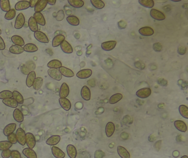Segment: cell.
Listing matches in <instances>:
<instances>
[{"mask_svg":"<svg viewBox=\"0 0 188 158\" xmlns=\"http://www.w3.org/2000/svg\"><path fill=\"white\" fill-rule=\"evenodd\" d=\"M16 137L18 143L24 146L26 144V132L22 128H18L16 132Z\"/></svg>","mask_w":188,"mask_h":158,"instance_id":"obj_1","label":"cell"},{"mask_svg":"<svg viewBox=\"0 0 188 158\" xmlns=\"http://www.w3.org/2000/svg\"><path fill=\"white\" fill-rule=\"evenodd\" d=\"M26 144L30 149H33L36 145V140L34 135L28 132L26 135Z\"/></svg>","mask_w":188,"mask_h":158,"instance_id":"obj_2","label":"cell"},{"mask_svg":"<svg viewBox=\"0 0 188 158\" xmlns=\"http://www.w3.org/2000/svg\"><path fill=\"white\" fill-rule=\"evenodd\" d=\"M150 15L154 19L159 21L165 20V15H164V13L156 9H152L151 10Z\"/></svg>","mask_w":188,"mask_h":158,"instance_id":"obj_3","label":"cell"},{"mask_svg":"<svg viewBox=\"0 0 188 158\" xmlns=\"http://www.w3.org/2000/svg\"><path fill=\"white\" fill-rule=\"evenodd\" d=\"M151 94V89L149 87H145L139 89L136 93V95L140 98H146Z\"/></svg>","mask_w":188,"mask_h":158,"instance_id":"obj_4","label":"cell"},{"mask_svg":"<svg viewBox=\"0 0 188 158\" xmlns=\"http://www.w3.org/2000/svg\"><path fill=\"white\" fill-rule=\"evenodd\" d=\"M34 36L35 39L41 43H49V40L48 39L46 34L43 32L40 31L35 32Z\"/></svg>","mask_w":188,"mask_h":158,"instance_id":"obj_5","label":"cell"},{"mask_svg":"<svg viewBox=\"0 0 188 158\" xmlns=\"http://www.w3.org/2000/svg\"><path fill=\"white\" fill-rule=\"evenodd\" d=\"M48 74L50 78L56 81H60L62 78V75L59 69H49L48 70Z\"/></svg>","mask_w":188,"mask_h":158,"instance_id":"obj_6","label":"cell"},{"mask_svg":"<svg viewBox=\"0 0 188 158\" xmlns=\"http://www.w3.org/2000/svg\"><path fill=\"white\" fill-rule=\"evenodd\" d=\"M92 74V70L90 69H86L81 70L77 73L76 76L81 79H86L91 76Z\"/></svg>","mask_w":188,"mask_h":158,"instance_id":"obj_7","label":"cell"},{"mask_svg":"<svg viewBox=\"0 0 188 158\" xmlns=\"http://www.w3.org/2000/svg\"><path fill=\"white\" fill-rule=\"evenodd\" d=\"M25 24V18L22 13H20L18 15L15 22V29H20L23 28Z\"/></svg>","mask_w":188,"mask_h":158,"instance_id":"obj_8","label":"cell"},{"mask_svg":"<svg viewBox=\"0 0 188 158\" xmlns=\"http://www.w3.org/2000/svg\"><path fill=\"white\" fill-rule=\"evenodd\" d=\"M116 45V42L115 41H109L101 43V47L105 51H110L115 47Z\"/></svg>","mask_w":188,"mask_h":158,"instance_id":"obj_9","label":"cell"},{"mask_svg":"<svg viewBox=\"0 0 188 158\" xmlns=\"http://www.w3.org/2000/svg\"><path fill=\"white\" fill-rule=\"evenodd\" d=\"M69 87L65 82L62 83L59 91V96L60 98H65L69 96Z\"/></svg>","mask_w":188,"mask_h":158,"instance_id":"obj_10","label":"cell"},{"mask_svg":"<svg viewBox=\"0 0 188 158\" xmlns=\"http://www.w3.org/2000/svg\"><path fill=\"white\" fill-rule=\"evenodd\" d=\"M48 5L47 0H38V2L36 4L34 7V11L35 13H40L43 11L46 8Z\"/></svg>","mask_w":188,"mask_h":158,"instance_id":"obj_11","label":"cell"},{"mask_svg":"<svg viewBox=\"0 0 188 158\" xmlns=\"http://www.w3.org/2000/svg\"><path fill=\"white\" fill-rule=\"evenodd\" d=\"M140 34L144 36H151L154 34V30L149 26H145L139 30Z\"/></svg>","mask_w":188,"mask_h":158,"instance_id":"obj_12","label":"cell"},{"mask_svg":"<svg viewBox=\"0 0 188 158\" xmlns=\"http://www.w3.org/2000/svg\"><path fill=\"white\" fill-rule=\"evenodd\" d=\"M29 7H30V6H29V1H20L16 4L15 9L17 11H22V10H25L29 8Z\"/></svg>","mask_w":188,"mask_h":158,"instance_id":"obj_13","label":"cell"},{"mask_svg":"<svg viewBox=\"0 0 188 158\" xmlns=\"http://www.w3.org/2000/svg\"><path fill=\"white\" fill-rule=\"evenodd\" d=\"M17 125L15 123L8 124L3 129V134L5 136H9L15 132Z\"/></svg>","mask_w":188,"mask_h":158,"instance_id":"obj_14","label":"cell"},{"mask_svg":"<svg viewBox=\"0 0 188 158\" xmlns=\"http://www.w3.org/2000/svg\"><path fill=\"white\" fill-rule=\"evenodd\" d=\"M62 51L67 54H71L73 52V47L67 41L65 40L60 45Z\"/></svg>","mask_w":188,"mask_h":158,"instance_id":"obj_15","label":"cell"},{"mask_svg":"<svg viewBox=\"0 0 188 158\" xmlns=\"http://www.w3.org/2000/svg\"><path fill=\"white\" fill-rule=\"evenodd\" d=\"M81 95L82 98L85 101H90V97H91L90 91L87 86H84L82 88L81 91Z\"/></svg>","mask_w":188,"mask_h":158,"instance_id":"obj_16","label":"cell"},{"mask_svg":"<svg viewBox=\"0 0 188 158\" xmlns=\"http://www.w3.org/2000/svg\"><path fill=\"white\" fill-rule=\"evenodd\" d=\"M59 103L60 104L61 107L65 110L69 111V110H70L71 108V102L68 99H67L66 98H60L59 99Z\"/></svg>","mask_w":188,"mask_h":158,"instance_id":"obj_17","label":"cell"},{"mask_svg":"<svg viewBox=\"0 0 188 158\" xmlns=\"http://www.w3.org/2000/svg\"><path fill=\"white\" fill-rule=\"evenodd\" d=\"M174 125L178 131L180 132H185L187 130L186 125L182 120H176L174 122Z\"/></svg>","mask_w":188,"mask_h":158,"instance_id":"obj_18","label":"cell"},{"mask_svg":"<svg viewBox=\"0 0 188 158\" xmlns=\"http://www.w3.org/2000/svg\"><path fill=\"white\" fill-rule=\"evenodd\" d=\"M33 17L38 24H39L41 26H44L46 24L45 18L44 17L42 13H41V12L35 13Z\"/></svg>","mask_w":188,"mask_h":158,"instance_id":"obj_19","label":"cell"},{"mask_svg":"<svg viewBox=\"0 0 188 158\" xmlns=\"http://www.w3.org/2000/svg\"><path fill=\"white\" fill-rule=\"evenodd\" d=\"M13 116L15 119L18 123H22L24 121V115L23 113L19 109H15L13 113Z\"/></svg>","mask_w":188,"mask_h":158,"instance_id":"obj_20","label":"cell"},{"mask_svg":"<svg viewBox=\"0 0 188 158\" xmlns=\"http://www.w3.org/2000/svg\"><path fill=\"white\" fill-rule=\"evenodd\" d=\"M52 155L56 158H64L65 157V153L58 147L53 146L51 148Z\"/></svg>","mask_w":188,"mask_h":158,"instance_id":"obj_21","label":"cell"},{"mask_svg":"<svg viewBox=\"0 0 188 158\" xmlns=\"http://www.w3.org/2000/svg\"><path fill=\"white\" fill-rule=\"evenodd\" d=\"M115 125L112 122L108 123L105 126V133L108 137L112 136L115 131Z\"/></svg>","mask_w":188,"mask_h":158,"instance_id":"obj_22","label":"cell"},{"mask_svg":"<svg viewBox=\"0 0 188 158\" xmlns=\"http://www.w3.org/2000/svg\"><path fill=\"white\" fill-rule=\"evenodd\" d=\"M65 38L63 35H58L55 36L52 41V46L53 47H56L61 45L65 40Z\"/></svg>","mask_w":188,"mask_h":158,"instance_id":"obj_23","label":"cell"},{"mask_svg":"<svg viewBox=\"0 0 188 158\" xmlns=\"http://www.w3.org/2000/svg\"><path fill=\"white\" fill-rule=\"evenodd\" d=\"M59 70L61 72V75L67 78H72L75 75L73 70H71V69H69V68H67L65 66H61Z\"/></svg>","mask_w":188,"mask_h":158,"instance_id":"obj_24","label":"cell"},{"mask_svg":"<svg viewBox=\"0 0 188 158\" xmlns=\"http://www.w3.org/2000/svg\"><path fill=\"white\" fill-rule=\"evenodd\" d=\"M60 136L59 135H54L50 137L46 141V143L48 145L54 146L55 145L58 144L59 142L60 141Z\"/></svg>","mask_w":188,"mask_h":158,"instance_id":"obj_25","label":"cell"},{"mask_svg":"<svg viewBox=\"0 0 188 158\" xmlns=\"http://www.w3.org/2000/svg\"><path fill=\"white\" fill-rule=\"evenodd\" d=\"M117 152L122 158H130V154L124 147L119 146L117 147Z\"/></svg>","mask_w":188,"mask_h":158,"instance_id":"obj_26","label":"cell"},{"mask_svg":"<svg viewBox=\"0 0 188 158\" xmlns=\"http://www.w3.org/2000/svg\"><path fill=\"white\" fill-rule=\"evenodd\" d=\"M67 153L70 158H76L77 154L76 147L72 144H69L67 146Z\"/></svg>","mask_w":188,"mask_h":158,"instance_id":"obj_27","label":"cell"},{"mask_svg":"<svg viewBox=\"0 0 188 158\" xmlns=\"http://www.w3.org/2000/svg\"><path fill=\"white\" fill-rule=\"evenodd\" d=\"M36 78V74L34 71L30 72L28 75H27L26 79V85L27 87H31L34 83L35 79Z\"/></svg>","mask_w":188,"mask_h":158,"instance_id":"obj_28","label":"cell"},{"mask_svg":"<svg viewBox=\"0 0 188 158\" xmlns=\"http://www.w3.org/2000/svg\"><path fill=\"white\" fill-rule=\"evenodd\" d=\"M9 51L12 54H15V55H20L24 52L23 47H22V46L15 45L10 47Z\"/></svg>","mask_w":188,"mask_h":158,"instance_id":"obj_29","label":"cell"},{"mask_svg":"<svg viewBox=\"0 0 188 158\" xmlns=\"http://www.w3.org/2000/svg\"><path fill=\"white\" fill-rule=\"evenodd\" d=\"M2 103L7 106L11 107V108H17L18 106L17 102H16L15 99L12 98H7V99H3Z\"/></svg>","mask_w":188,"mask_h":158,"instance_id":"obj_30","label":"cell"},{"mask_svg":"<svg viewBox=\"0 0 188 158\" xmlns=\"http://www.w3.org/2000/svg\"><path fill=\"white\" fill-rule=\"evenodd\" d=\"M28 26L30 30L33 32H38V24L36 22L33 17L29 18L28 20Z\"/></svg>","mask_w":188,"mask_h":158,"instance_id":"obj_31","label":"cell"},{"mask_svg":"<svg viewBox=\"0 0 188 158\" xmlns=\"http://www.w3.org/2000/svg\"><path fill=\"white\" fill-rule=\"evenodd\" d=\"M47 66L50 69H59L62 66V63L60 60L54 59L50 61L47 64Z\"/></svg>","mask_w":188,"mask_h":158,"instance_id":"obj_32","label":"cell"},{"mask_svg":"<svg viewBox=\"0 0 188 158\" xmlns=\"http://www.w3.org/2000/svg\"><path fill=\"white\" fill-rule=\"evenodd\" d=\"M23 154L27 158H37V155L34 150L26 148L23 150Z\"/></svg>","mask_w":188,"mask_h":158,"instance_id":"obj_33","label":"cell"},{"mask_svg":"<svg viewBox=\"0 0 188 158\" xmlns=\"http://www.w3.org/2000/svg\"><path fill=\"white\" fill-rule=\"evenodd\" d=\"M11 41L13 43L15 44V45L22 47L25 44L23 38L18 35H13V36H12Z\"/></svg>","mask_w":188,"mask_h":158,"instance_id":"obj_34","label":"cell"},{"mask_svg":"<svg viewBox=\"0 0 188 158\" xmlns=\"http://www.w3.org/2000/svg\"><path fill=\"white\" fill-rule=\"evenodd\" d=\"M0 8L3 12H7L11 9L10 2L9 0H0Z\"/></svg>","mask_w":188,"mask_h":158,"instance_id":"obj_35","label":"cell"},{"mask_svg":"<svg viewBox=\"0 0 188 158\" xmlns=\"http://www.w3.org/2000/svg\"><path fill=\"white\" fill-rule=\"evenodd\" d=\"M69 5L76 8H81L84 6V2L82 0H68Z\"/></svg>","mask_w":188,"mask_h":158,"instance_id":"obj_36","label":"cell"},{"mask_svg":"<svg viewBox=\"0 0 188 158\" xmlns=\"http://www.w3.org/2000/svg\"><path fill=\"white\" fill-rule=\"evenodd\" d=\"M23 49L24 51L29 53L36 52L38 50L37 46L32 43H27L26 45H25L23 47Z\"/></svg>","mask_w":188,"mask_h":158,"instance_id":"obj_37","label":"cell"},{"mask_svg":"<svg viewBox=\"0 0 188 158\" xmlns=\"http://www.w3.org/2000/svg\"><path fill=\"white\" fill-rule=\"evenodd\" d=\"M67 22L73 26H78L80 24V20L75 15H69L66 18Z\"/></svg>","mask_w":188,"mask_h":158,"instance_id":"obj_38","label":"cell"},{"mask_svg":"<svg viewBox=\"0 0 188 158\" xmlns=\"http://www.w3.org/2000/svg\"><path fill=\"white\" fill-rule=\"evenodd\" d=\"M43 84V78H41V77H38V78H35L32 86L35 90L38 91L39 89H41Z\"/></svg>","mask_w":188,"mask_h":158,"instance_id":"obj_39","label":"cell"},{"mask_svg":"<svg viewBox=\"0 0 188 158\" xmlns=\"http://www.w3.org/2000/svg\"><path fill=\"white\" fill-rule=\"evenodd\" d=\"M12 95H13L12 97L13 99H15L18 104H23L24 98H23L22 95H21L20 92L17 91H14L12 92Z\"/></svg>","mask_w":188,"mask_h":158,"instance_id":"obj_40","label":"cell"},{"mask_svg":"<svg viewBox=\"0 0 188 158\" xmlns=\"http://www.w3.org/2000/svg\"><path fill=\"white\" fill-rule=\"evenodd\" d=\"M139 3L145 7L152 8L154 6V2L153 0H139Z\"/></svg>","mask_w":188,"mask_h":158,"instance_id":"obj_41","label":"cell"},{"mask_svg":"<svg viewBox=\"0 0 188 158\" xmlns=\"http://www.w3.org/2000/svg\"><path fill=\"white\" fill-rule=\"evenodd\" d=\"M123 97L121 93H116L112 96L109 99V103L112 104L116 103L120 101Z\"/></svg>","mask_w":188,"mask_h":158,"instance_id":"obj_42","label":"cell"},{"mask_svg":"<svg viewBox=\"0 0 188 158\" xmlns=\"http://www.w3.org/2000/svg\"><path fill=\"white\" fill-rule=\"evenodd\" d=\"M90 3L94 8L98 9L103 8L105 6V3L101 0H90Z\"/></svg>","mask_w":188,"mask_h":158,"instance_id":"obj_43","label":"cell"},{"mask_svg":"<svg viewBox=\"0 0 188 158\" xmlns=\"http://www.w3.org/2000/svg\"><path fill=\"white\" fill-rule=\"evenodd\" d=\"M180 114L186 119H188V108L185 105H181L179 107Z\"/></svg>","mask_w":188,"mask_h":158,"instance_id":"obj_44","label":"cell"},{"mask_svg":"<svg viewBox=\"0 0 188 158\" xmlns=\"http://www.w3.org/2000/svg\"><path fill=\"white\" fill-rule=\"evenodd\" d=\"M12 144L8 141H3L0 142V150H9L12 146Z\"/></svg>","mask_w":188,"mask_h":158,"instance_id":"obj_45","label":"cell"},{"mask_svg":"<svg viewBox=\"0 0 188 158\" xmlns=\"http://www.w3.org/2000/svg\"><path fill=\"white\" fill-rule=\"evenodd\" d=\"M16 12L15 9H11L9 12H6V15H5V18L6 20H12L16 17Z\"/></svg>","mask_w":188,"mask_h":158,"instance_id":"obj_46","label":"cell"},{"mask_svg":"<svg viewBox=\"0 0 188 158\" xmlns=\"http://www.w3.org/2000/svg\"><path fill=\"white\" fill-rule=\"evenodd\" d=\"M12 92L9 90H5L0 92V99L2 100L7 98H12Z\"/></svg>","mask_w":188,"mask_h":158,"instance_id":"obj_47","label":"cell"},{"mask_svg":"<svg viewBox=\"0 0 188 158\" xmlns=\"http://www.w3.org/2000/svg\"><path fill=\"white\" fill-rule=\"evenodd\" d=\"M7 140H8V141L11 142L12 144H16L17 143V138H16V135L14 133H13L11 134L10 135L7 136Z\"/></svg>","mask_w":188,"mask_h":158,"instance_id":"obj_48","label":"cell"},{"mask_svg":"<svg viewBox=\"0 0 188 158\" xmlns=\"http://www.w3.org/2000/svg\"><path fill=\"white\" fill-rule=\"evenodd\" d=\"M20 72L24 75H28L30 73V71L29 70L28 67L26 66V64H22L20 66Z\"/></svg>","mask_w":188,"mask_h":158,"instance_id":"obj_49","label":"cell"},{"mask_svg":"<svg viewBox=\"0 0 188 158\" xmlns=\"http://www.w3.org/2000/svg\"><path fill=\"white\" fill-rule=\"evenodd\" d=\"M64 17H65V14H64V11L63 10H60L57 13L56 19L59 22H60V21H62L64 19Z\"/></svg>","mask_w":188,"mask_h":158,"instance_id":"obj_50","label":"cell"},{"mask_svg":"<svg viewBox=\"0 0 188 158\" xmlns=\"http://www.w3.org/2000/svg\"><path fill=\"white\" fill-rule=\"evenodd\" d=\"M94 158H103L105 156V153L101 150H97L94 153Z\"/></svg>","mask_w":188,"mask_h":158,"instance_id":"obj_51","label":"cell"},{"mask_svg":"<svg viewBox=\"0 0 188 158\" xmlns=\"http://www.w3.org/2000/svg\"><path fill=\"white\" fill-rule=\"evenodd\" d=\"M11 155V150H3L1 153V156L3 158H9Z\"/></svg>","mask_w":188,"mask_h":158,"instance_id":"obj_52","label":"cell"},{"mask_svg":"<svg viewBox=\"0 0 188 158\" xmlns=\"http://www.w3.org/2000/svg\"><path fill=\"white\" fill-rule=\"evenodd\" d=\"M153 49L156 52H161V51H162V45L159 42L154 43V45H153Z\"/></svg>","mask_w":188,"mask_h":158,"instance_id":"obj_53","label":"cell"},{"mask_svg":"<svg viewBox=\"0 0 188 158\" xmlns=\"http://www.w3.org/2000/svg\"><path fill=\"white\" fill-rule=\"evenodd\" d=\"M11 157L12 158H22L20 153L16 150H12Z\"/></svg>","mask_w":188,"mask_h":158,"instance_id":"obj_54","label":"cell"},{"mask_svg":"<svg viewBox=\"0 0 188 158\" xmlns=\"http://www.w3.org/2000/svg\"><path fill=\"white\" fill-rule=\"evenodd\" d=\"M186 52V47L183 46H180L178 49V53L180 55H185Z\"/></svg>","mask_w":188,"mask_h":158,"instance_id":"obj_55","label":"cell"},{"mask_svg":"<svg viewBox=\"0 0 188 158\" xmlns=\"http://www.w3.org/2000/svg\"><path fill=\"white\" fill-rule=\"evenodd\" d=\"M6 49V45L3 41V39L0 36V50L2 51Z\"/></svg>","mask_w":188,"mask_h":158,"instance_id":"obj_56","label":"cell"},{"mask_svg":"<svg viewBox=\"0 0 188 158\" xmlns=\"http://www.w3.org/2000/svg\"><path fill=\"white\" fill-rule=\"evenodd\" d=\"M118 25H119V28L120 29H124L126 26V24L123 20H121L118 23Z\"/></svg>","mask_w":188,"mask_h":158,"instance_id":"obj_57","label":"cell"},{"mask_svg":"<svg viewBox=\"0 0 188 158\" xmlns=\"http://www.w3.org/2000/svg\"><path fill=\"white\" fill-rule=\"evenodd\" d=\"M38 1V0H30V1H29V6L32 8H34Z\"/></svg>","mask_w":188,"mask_h":158,"instance_id":"obj_58","label":"cell"},{"mask_svg":"<svg viewBox=\"0 0 188 158\" xmlns=\"http://www.w3.org/2000/svg\"><path fill=\"white\" fill-rule=\"evenodd\" d=\"M159 80L161 81V82L158 81L159 85H162V86H165L167 85V81H165V79H161Z\"/></svg>","mask_w":188,"mask_h":158,"instance_id":"obj_59","label":"cell"},{"mask_svg":"<svg viewBox=\"0 0 188 158\" xmlns=\"http://www.w3.org/2000/svg\"><path fill=\"white\" fill-rule=\"evenodd\" d=\"M48 1V4H49L50 5L53 6L55 5L56 3V0H47Z\"/></svg>","mask_w":188,"mask_h":158,"instance_id":"obj_60","label":"cell"},{"mask_svg":"<svg viewBox=\"0 0 188 158\" xmlns=\"http://www.w3.org/2000/svg\"><path fill=\"white\" fill-rule=\"evenodd\" d=\"M180 158H188V156L187 155H184V156H183Z\"/></svg>","mask_w":188,"mask_h":158,"instance_id":"obj_61","label":"cell"},{"mask_svg":"<svg viewBox=\"0 0 188 158\" xmlns=\"http://www.w3.org/2000/svg\"><path fill=\"white\" fill-rule=\"evenodd\" d=\"M1 34H2V30L0 29V35H1Z\"/></svg>","mask_w":188,"mask_h":158,"instance_id":"obj_62","label":"cell"}]
</instances>
